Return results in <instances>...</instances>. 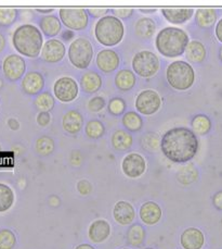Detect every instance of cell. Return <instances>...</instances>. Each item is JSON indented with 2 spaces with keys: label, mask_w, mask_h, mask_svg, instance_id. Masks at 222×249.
Listing matches in <instances>:
<instances>
[{
  "label": "cell",
  "mask_w": 222,
  "mask_h": 249,
  "mask_svg": "<svg viewBox=\"0 0 222 249\" xmlns=\"http://www.w3.org/2000/svg\"><path fill=\"white\" fill-rule=\"evenodd\" d=\"M160 150L173 162L184 163L197 154L198 140L195 133L188 127H174L160 138Z\"/></svg>",
  "instance_id": "obj_1"
},
{
  "label": "cell",
  "mask_w": 222,
  "mask_h": 249,
  "mask_svg": "<svg viewBox=\"0 0 222 249\" xmlns=\"http://www.w3.org/2000/svg\"><path fill=\"white\" fill-rule=\"evenodd\" d=\"M189 43L190 38L187 32L174 26H168L160 30L155 38L157 52L166 58L182 56Z\"/></svg>",
  "instance_id": "obj_2"
},
{
  "label": "cell",
  "mask_w": 222,
  "mask_h": 249,
  "mask_svg": "<svg viewBox=\"0 0 222 249\" xmlns=\"http://www.w3.org/2000/svg\"><path fill=\"white\" fill-rule=\"evenodd\" d=\"M12 44L22 56L37 58L44 46V37L40 30L34 24H23L13 33Z\"/></svg>",
  "instance_id": "obj_3"
},
{
  "label": "cell",
  "mask_w": 222,
  "mask_h": 249,
  "mask_svg": "<svg viewBox=\"0 0 222 249\" xmlns=\"http://www.w3.org/2000/svg\"><path fill=\"white\" fill-rule=\"evenodd\" d=\"M125 27L122 20L108 15L96 22L95 35L96 40L105 47H114L124 38Z\"/></svg>",
  "instance_id": "obj_4"
},
{
  "label": "cell",
  "mask_w": 222,
  "mask_h": 249,
  "mask_svg": "<svg viewBox=\"0 0 222 249\" xmlns=\"http://www.w3.org/2000/svg\"><path fill=\"white\" fill-rule=\"evenodd\" d=\"M168 84L175 90H188L195 82V72L191 64L187 61H174L166 70Z\"/></svg>",
  "instance_id": "obj_5"
},
{
  "label": "cell",
  "mask_w": 222,
  "mask_h": 249,
  "mask_svg": "<svg viewBox=\"0 0 222 249\" xmlns=\"http://www.w3.org/2000/svg\"><path fill=\"white\" fill-rule=\"evenodd\" d=\"M94 57V47L89 39L78 37L73 40L68 48V59L74 67L86 70L90 66Z\"/></svg>",
  "instance_id": "obj_6"
},
{
  "label": "cell",
  "mask_w": 222,
  "mask_h": 249,
  "mask_svg": "<svg viewBox=\"0 0 222 249\" xmlns=\"http://www.w3.org/2000/svg\"><path fill=\"white\" fill-rule=\"evenodd\" d=\"M131 66L139 76L152 77L159 70V59L150 50H141L135 54Z\"/></svg>",
  "instance_id": "obj_7"
},
{
  "label": "cell",
  "mask_w": 222,
  "mask_h": 249,
  "mask_svg": "<svg viewBox=\"0 0 222 249\" xmlns=\"http://www.w3.org/2000/svg\"><path fill=\"white\" fill-rule=\"evenodd\" d=\"M60 21L72 31L85 30L89 23V16L81 8H62L59 10Z\"/></svg>",
  "instance_id": "obj_8"
},
{
  "label": "cell",
  "mask_w": 222,
  "mask_h": 249,
  "mask_svg": "<svg viewBox=\"0 0 222 249\" xmlns=\"http://www.w3.org/2000/svg\"><path fill=\"white\" fill-rule=\"evenodd\" d=\"M136 109L143 115H153L160 109L161 97L153 89L142 90L136 99Z\"/></svg>",
  "instance_id": "obj_9"
},
{
  "label": "cell",
  "mask_w": 222,
  "mask_h": 249,
  "mask_svg": "<svg viewBox=\"0 0 222 249\" xmlns=\"http://www.w3.org/2000/svg\"><path fill=\"white\" fill-rule=\"evenodd\" d=\"M79 87L77 82L69 76H62L55 81L53 85V93L62 103H71L78 96Z\"/></svg>",
  "instance_id": "obj_10"
},
{
  "label": "cell",
  "mask_w": 222,
  "mask_h": 249,
  "mask_svg": "<svg viewBox=\"0 0 222 249\" xmlns=\"http://www.w3.org/2000/svg\"><path fill=\"white\" fill-rule=\"evenodd\" d=\"M3 74L10 82H16L24 76L26 62L20 54H9L2 64Z\"/></svg>",
  "instance_id": "obj_11"
},
{
  "label": "cell",
  "mask_w": 222,
  "mask_h": 249,
  "mask_svg": "<svg viewBox=\"0 0 222 249\" xmlns=\"http://www.w3.org/2000/svg\"><path fill=\"white\" fill-rule=\"evenodd\" d=\"M122 170L126 177L130 178H140L145 172L146 162L145 159L140 154L131 153L128 154L123 159Z\"/></svg>",
  "instance_id": "obj_12"
},
{
  "label": "cell",
  "mask_w": 222,
  "mask_h": 249,
  "mask_svg": "<svg viewBox=\"0 0 222 249\" xmlns=\"http://www.w3.org/2000/svg\"><path fill=\"white\" fill-rule=\"evenodd\" d=\"M66 48L61 40L51 38L44 43L41 48V59L48 63H58L65 56Z\"/></svg>",
  "instance_id": "obj_13"
},
{
  "label": "cell",
  "mask_w": 222,
  "mask_h": 249,
  "mask_svg": "<svg viewBox=\"0 0 222 249\" xmlns=\"http://www.w3.org/2000/svg\"><path fill=\"white\" fill-rule=\"evenodd\" d=\"M96 66L103 73H112L117 70L120 64V57L113 49H102L96 54Z\"/></svg>",
  "instance_id": "obj_14"
},
{
  "label": "cell",
  "mask_w": 222,
  "mask_h": 249,
  "mask_svg": "<svg viewBox=\"0 0 222 249\" xmlns=\"http://www.w3.org/2000/svg\"><path fill=\"white\" fill-rule=\"evenodd\" d=\"M22 90L29 96H36L43 93L45 89V78L37 71H31L22 78Z\"/></svg>",
  "instance_id": "obj_15"
},
{
  "label": "cell",
  "mask_w": 222,
  "mask_h": 249,
  "mask_svg": "<svg viewBox=\"0 0 222 249\" xmlns=\"http://www.w3.org/2000/svg\"><path fill=\"white\" fill-rule=\"evenodd\" d=\"M161 15L171 24L180 25L191 20L194 15L193 8H163L160 9Z\"/></svg>",
  "instance_id": "obj_16"
},
{
  "label": "cell",
  "mask_w": 222,
  "mask_h": 249,
  "mask_svg": "<svg viewBox=\"0 0 222 249\" xmlns=\"http://www.w3.org/2000/svg\"><path fill=\"white\" fill-rule=\"evenodd\" d=\"M204 242V234L195 228L187 229L180 237V243L184 249H201Z\"/></svg>",
  "instance_id": "obj_17"
},
{
  "label": "cell",
  "mask_w": 222,
  "mask_h": 249,
  "mask_svg": "<svg viewBox=\"0 0 222 249\" xmlns=\"http://www.w3.org/2000/svg\"><path fill=\"white\" fill-rule=\"evenodd\" d=\"M62 126L68 134H77L84 126V117L78 110H69L63 115Z\"/></svg>",
  "instance_id": "obj_18"
},
{
  "label": "cell",
  "mask_w": 222,
  "mask_h": 249,
  "mask_svg": "<svg viewBox=\"0 0 222 249\" xmlns=\"http://www.w3.org/2000/svg\"><path fill=\"white\" fill-rule=\"evenodd\" d=\"M113 215L115 221L120 225H128L132 223L136 216V212L129 202L122 200L114 206Z\"/></svg>",
  "instance_id": "obj_19"
},
{
  "label": "cell",
  "mask_w": 222,
  "mask_h": 249,
  "mask_svg": "<svg viewBox=\"0 0 222 249\" xmlns=\"http://www.w3.org/2000/svg\"><path fill=\"white\" fill-rule=\"evenodd\" d=\"M40 32L47 37H54L62 30V23L57 15H48L41 17L39 20Z\"/></svg>",
  "instance_id": "obj_20"
},
{
  "label": "cell",
  "mask_w": 222,
  "mask_h": 249,
  "mask_svg": "<svg viewBox=\"0 0 222 249\" xmlns=\"http://www.w3.org/2000/svg\"><path fill=\"white\" fill-rule=\"evenodd\" d=\"M111 234V225L105 220H96L92 222L88 231L89 238L94 243H102Z\"/></svg>",
  "instance_id": "obj_21"
},
{
  "label": "cell",
  "mask_w": 222,
  "mask_h": 249,
  "mask_svg": "<svg viewBox=\"0 0 222 249\" xmlns=\"http://www.w3.org/2000/svg\"><path fill=\"white\" fill-rule=\"evenodd\" d=\"M140 218L147 225L156 224L161 218L160 207L154 201H147L140 208Z\"/></svg>",
  "instance_id": "obj_22"
},
{
  "label": "cell",
  "mask_w": 222,
  "mask_h": 249,
  "mask_svg": "<svg viewBox=\"0 0 222 249\" xmlns=\"http://www.w3.org/2000/svg\"><path fill=\"white\" fill-rule=\"evenodd\" d=\"M102 84H103L102 77H101L100 74H98L96 72L89 71L81 75L80 87L84 93L95 94L101 89Z\"/></svg>",
  "instance_id": "obj_23"
},
{
  "label": "cell",
  "mask_w": 222,
  "mask_h": 249,
  "mask_svg": "<svg viewBox=\"0 0 222 249\" xmlns=\"http://www.w3.org/2000/svg\"><path fill=\"white\" fill-rule=\"evenodd\" d=\"M206 48L201 41L192 40L187 46L186 59L191 63H202L206 59Z\"/></svg>",
  "instance_id": "obj_24"
},
{
  "label": "cell",
  "mask_w": 222,
  "mask_h": 249,
  "mask_svg": "<svg viewBox=\"0 0 222 249\" xmlns=\"http://www.w3.org/2000/svg\"><path fill=\"white\" fill-rule=\"evenodd\" d=\"M111 142H112V146L115 150L123 153V151H127L131 148L133 138L130 133L127 131L116 130L113 133Z\"/></svg>",
  "instance_id": "obj_25"
},
{
  "label": "cell",
  "mask_w": 222,
  "mask_h": 249,
  "mask_svg": "<svg viewBox=\"0 0 222 249\" xmlns=\"http://www.w3.org/2000/svg\"><path fill=\"white\" fill-rule=\"evenodd\" d=\"M157 29L156 22L151 18H140L136 23L135 32L139 38L150 39L153 37Z\"/></svg>",
  "instance_id": "obj_26"
},
{
  "label": "cell",
  "mask_w": 222,
  "mask_h": 249,
  "mask_svg": "<svg viewBox=\"0 0 222 249\" xmlns=\"http://www.w3.org/2000/svg\"><path fill=\"white\" fill-rule=\"evenodd\" d=\"M114 82L119 90L128 91L135 87L137 83V77L131 70H129V69H123V70H119L117 72Z\"/></svg>",
  "instance_id": "obj_27"
},
{
  "label": "cell",
  "mask_w": 222,
  "mask_h": 249,
  "mask_svg": "<svg viewBox=\"0 0 222 249\" xmlns=\"http://www.w3.org/2000/svg\"><path fill=\"white\" fill-rule=\"evenodd\" d=\"M217 21V12L211 8L197 9L195 13V22L202 29H208L215 24Z\"/></svg>",
  "instance_id": "obj_28"
},
{
  "label": "cell",
  "mask_w": 222,
  "mask_h": 249,
  "mask_svg": "<svg viewBox=\"0 0 222 249\" xmlns=\"http://www.w3.org/2000/svg\"><path fill=\"white\" fill-rule=\"evenodd\" d=\"M123 125L128 132H140L143 127V119L139 113L135 111H129L124 114Z\"/></svg>",
  "instance_id": "obj_29"
},
{
  "label": "cell",
  "mask_w": 222,
  "mask_h": 249,
  "mask_svg": "<svg viewBox=\"0 0 222 249\" xmlns=\"http://www.w3.org/2000/svg\"><path fill=\"white\" fill-rule=\"evenodd\" d=\"M141 147L150 154L157 153L160 149V137L155 132H146L141 137Z\"/></svg>",
  "instance_id": "obj_30"
},
{
  "label": "cell",
  "mask_w": 222,
  "mask_h": 249,
  "mask_svg": "<svg viewBox=\"0 0 222 249\" xmlns=\"http://www.w3.org/2000/svg\"><path fill=\"white\" fill-rule=\"evenodd\" d=\"M145 230L141 224H133L127 232V242L129 245L140 247L145 241Z\"/></svg>",
  "instance_id": "obj_31"
},
{
  "label": "cell",
  "mask_w": 222,
  "mask_h": 249,
  "mask_svg": "<svg viewBox=\"0 0 222 249\" xmlns=\"http://www.w3.org/2000/svg\"><path fill=\"white\" fill-rule=\"evenodd\" d=\"M178 181L183 184V185H189L196 181L198 178V171L193 163H189L188 165H184L179 170L177 173Z\"/></svg>",
  "instance_id": "obj_32"
},
{
  "label": "cell",
  "mask_w": 222,
  "mask_h": 249,
  "mask_svg": "<svg viewBox=\"0 0 222 249\" xmlns=\"http://www.w3.org/2000/svg\"><path fill=\"white\" fill-rule=\"evenodd\" d=\"M191 125L194 133L203 136L209 133L211 128V121L205 114H197L192 119Z\"/></svg>",
  "instance_id": "obj_33"
},
{
  "label": "cell",
  "mask_w": 222,
  "mask_h": 249,
  "mask_svg": "<svg viewBox=\"0 0 222 249\" xmlns=\"http://www.w3.org/2000/svg\"><path fill=\"white\" fill-rule=\"evenodd\" d=\"M35 108L38 110L39 112H50L53 109L55 105V100L53 96L49 93V91H44L37 95L34 101Z\"/></svg>",
  "instance_id": "obj_34"
},
{
  "label": "cell",
  "mask_w": 222,
  "mask_h": 249,
  "mask_svg": "<svg viewBox=\"0 0 222 249\" xmlns=\"http://www.w3.org/2000/svg\"><path fill=\"white\" fill-rule=\"evenodd\" d=\"M35 148H36V153L41 157L50 156L53 153L55 148L53 138L47 135L40 136L38 140L36 141Z\"/></svg>",
  "instance_id": "obj_35"
},
{
  "label": "cell",
  "mask_w": 222,
  "mask_h": 249,
  "mask_svg": "<svg viewBox=\"0 0 222 249\" xmlns=\"http://www.w3.org/2000/svg\"><path fill=\"white\" fill-rule=\"evenodd\" d=\"M86 135L91 140H100L105 134V126L100 120H90L88 121L85 126Z\"/></svg>",
  "instance_id": "obj_36"
},
{
  "label": "cell",
  "mask_w": 222,
  "mask_h": 249,
  "mask_svg": "<svg viewBox=\"0 0 222 249\" xmlns=\"http://www.w3.org/2000/svg\"><path fill=\"white\" fill-rule=\"evenodd\" d=\"M15 193L6 184L0 183V212H6L13 206Z\"/></svg>",
  "instance_id": "obj_37"
},
{
  "label": "cell",
  "mask_w": 222,
  "mask_h": 249,
  "mask_svg": "<svg viewBox=\"0 0 222 249\" xmlns=\"http://www.w3.org/2000/svg\"><path fill=\"white\" fill-rule=\"evenodd\" d=\"M18 11L16 8H0V26H11L16 21Z\"/></svg>",
  "instance_id": "obj_38"
},
{
  "label": "cell",
  "mask_w": 222,
  "mask_h": 249,
  "mask_svg": "<svg viewBox=\"0 0 222 249\" xmlns=\"http://www.w3.org/2000/svg\"><path fill=\"white\" fill-rule=\"evenodd\" d=\"M108 110L110 114L114 115V117H119L125 113V110H126V101L120 97H114L110 100L108 105Z\"/></svg>",
  "instance_id": "obj_39"
},
{
  "label": "cell",
  "mask_w": 222,
  "mask_h": 249,
  "mask_svg": "<svg viewBox=\"0 0 222 249\" xmlns=\"http://www.w3.org/2000/svg\"><path fill=\"white\" fill-rule=\"evenodd\" d=\"M16 244L15 233L10 230L0 231V249H13Z\"/></svg>",
  "instance_id": "obj_40"
},
{
  "label": "cell",
  "mask_w": 222,
  "mask_h": 249,
  "mask_svg": "<svg viewBox=\"0 0 222 249\" xmlns=\"http://www.w3.org/2000/svg\"><path fill=\"white\" fill-rule=\"evenodd\" d=\"M106 106L105 99L102 96H95L94 98H91L88 103V109L90 112H100L101 110H103Z\"/></svg>",
  "instance_id": "obj_41"
},
{
  "label": "cell",
  "mask_w": 222,
  "mask_h": 249,
  "mask_svg": "<svg viewBox=\"0 0 222 249\" xmlns=\"http://www.w3.org/2000/svg\"><path fill=\"white\" fill-rule=\"evenodd\" d=\"M110 12L112 13L113 17L117 18L119 20H127L130 19L135 10H133L132 8H112L110 9Z\"/></svg>",
  "instance_id": "obj_42"
},
{
  "label": "cell",
  "mask_w": 222,
  "mask_h": 249,
  "mask_svg": "<svg viewBox=\"0 0 222 249\" xmlns=\"http://www.w3.org/2000/svg\"><path fill=\"white\" fill-rule=\"evenodd\" d=\"M86 11L88 13V16L100 20L101 18L108 16V13L110 12V9L109 8H88Z\"/></svg>",
  "instance_id": "obj_43"
},
{
  "label": "cell",
  "mask_w": 222,
  "mask_h": 249,
  "mask_svg": "<svg viewBox=\"0 0 222 249\" xmlns=\"http://www.w3.org/2000/svg\"><path fill=\"white\" fill-rule=\"evenodd\" d=\"M77 191L84 196L89 195L92 192V185L89 181H87V179H80V181L77 183Z\"/></svg>",
  "instance_id": "obj_44"
},
{
  "label": "cell",
  "mask_w": 222,
  "mask_h": 249,
  "mask_svg": "<svg viewBox=\"0 0 222 249\" xmlns=\"http://www.w3.org/2000/svg\"><path fill=\"white\" fill-rule=\"evenodd\" d=\"M37 124L41 127H46L51 122V115L49 112H39L36 118Z\"/></svg>",
  "instance_id": "obj_45"
},
{
  "label": "cell",
  "mask_w": 222,
  "mask_h": 249,
  "mask_svg": "<svg viewBox=\"0 0 222 249\" xmlns=\"http://www.w3.org/2000/svg\"><path fill=\"white\" fill-rule=\"evenodd\" d=\"M212 202L217 209L222 210V192H218L212 198Z\"/></svg>",
  "instance_id": "obj_46"
},
{
  "label": "cell",
  "mask_w": 222,
  "mask_h": 249,
  "mask_svg": "<svg viewBox=\"0 0 222 249\" xmlns=\"http://www.w3.org/2000/svg\"><path fill=\"white\" fill-rule=\"evenodd\" d=\"M8 126L11 128L12 131H17L18 128H20V123H18V121L16 119H9L8 120Z\"/></svg>",
  "instance_id": "obj_47"
},
{
  "label": "cell",
  "mask_w": 222,
  "mask_h": 249,
  "mask_svg": "<svg viewBox=\"0 0 222 249\" xmlns=\"http://www.w3.org/2000/svg\"><path fill=\"white\" fill-rule=\"evenodd\" d=\"M216 36H217V38H218V40L222 43V18L219 20V22L217 23Z\"/></svg>",
  "instance_id": "obj_48"
},
{
  "label": "cell",
  "mask_w": 222,
  "mask_h": 249,
  "mask_svg": "<svg viewBox=\"0 0 222 249\" xmlns=\"http://www.w3.org/2000/svg\"><path fill=\"white\" fill-rule=\"evenodd\" d=\"M36 12L41 13V15H45V16H48V15H51V13L54 11V8H35Z\"/></svg>",
  "instance_id": "obj_49"
},
{
  "label": "cell",
  "mask_w": 222,
  "mask_h": 249,
  "mask_svg": "<svg viewBox=\"0 0 222 249\" xmlns=\"http://www.w3.org/2000/svg\"><path fill=\"white\" fill-rule=\"evenodd\" d=\"M139 11L144 13V15H152L157 11L156 8H139Z\"/></svg>",
  "instance_id": "obj_50"
},
{
  "label": "cell",
  "mask_w": 222,
  "mask_h": 249,
  "mask_svg": "<svg viewBox=\"0 0 222 249\" xmlns=\"http://www.w3.org/2000/svg\"><path fill=\"white\" fill-rule=\"evenodd\" d=\"M6 47V38L3 37V35L0 33V53Z\"/></svg>",
  "instance_id": "obj_51"
},
{
  "label": "cell",
  "mask_w": 222,
  "mask_h": 249,
  "mask_svg": "<svg viewBox=\"0 0 222 249\" xmlns=\"http://www.w3.org/2000/svg\"><path fill=\"white\" fill-rule=\"evenodd\" d=\"M75 249H95V248L92 247L91 245H88V244H81V245L77 246Z\"/></svg>",
  "instance_id": "obj_52"
},
{
  "label": "cell",
  "mask_w": 222,
  "mask_h": 249,
  "mask_svg": "<svg viewBox=\"0 0 222 249\" xmlns=\"http://www.w3.org/2000/svg\"><path fill=\"white\" fill-rule=\"evenodd\" d=\"M219 57H220V60L222 61V47L220 48V53H219Z\"/></svg>",
  "instance_id": "obj_53"
},
{
  "label": "cell",
  "mask_w": 222,
  "mask_h": 249,
  "mask_svg": "<svg viewBox=\"0 0 222 249\" xmlns=\"http://www.w3.org/2000/svg\"><path fill=\"white\" fill-rule=\"evenodd\" d=\"M2 85H3V83H2V81H1V78H0V89H1Z\"/></svg>",
  "instance_id": "obj_54"
},
{
  "label": "cell",
  "mask_w": 222,
  "mask_h": 249,
  "mask_svg": "<svg viewBox=\"0 0 222 249\" xmlns=\"http://www.w3.org/2000/svg\"><path fill=\"white\" fill-rule=\"evenodd\" d=\"M146 249H153V248H146Z\"/></svg>",
  "instance_id": "obj_55"
},
{
  "label": "cell",
  "mask_w": 222,
  "mask_h": 249,
  "mask_svg": "<svg viewBox=\"0 0 222 249\" xmlns=\"http://www.w3.org/2000/svg\"><path fill=\"white\" fill-rule=\"evenodd\" d=\"M124 249H128V248H124Z\"/></svg>",
  "instance_id": "obj_56"
},
{
  "label": "cell",
  "mask_w": 222,
  "mask_h": 249,
  "mask_svg": "<svg viewBox=\"0 0 222 249\" xmlns=\"http://www.w3.org/2000/svg\"><path fill=\"white\" fill-rule=\"evenodd\" d=\"M0 148H1V147H0Z\"/></svg>",
  "instance_id": "obj_57"
}]
</instances>
